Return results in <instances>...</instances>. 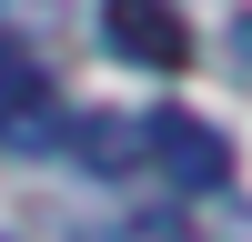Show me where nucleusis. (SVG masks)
<instances>
[{"label":"nucleus","mask_w":252,"mask_h":242,"mask_svg":"<svg viewBox=\"0 0 252 242\" xmlns=\"http://www.w3.org/2000/svg\"><path fill=\"white\" fill-rule=\"evenodd\" d=\"M141 161H152L161 182H182V192H222V182H232V141H222L212 121H192V111H152L141 121Z\"/></svg>","instance_id":"1"},{"label":"nucleus","mask_w":252,"mask_h":242,"mask_svg":"<svg viewBox=\"0 0 252 242\" xmlns=\"http://www.w3.org/2000/svg\"><path fill=\"white\" fill-rule=\"evenodd\" d=\"M31 141H61V101L31 40H0V151H31Z\"/></svg>","instance_id":"2"},{"label":"nucleus","mask_w":252,"mask_h":242,"mask_svg":"<svg viewBox=\"0 0 252 242\" xmlns=\"http://www.w3.org/2000/svg\"><path fill=\"white\" fill-rule=\"evenodd\" d=\"M61 141H71V161H81V172H131V161H141V121H111V111L61 121Z\"/></svg>","instance_id":"4"},{"label":"nucleus","mask_w":252,"mask_h":242,"mask_svg":"<svg viewBox=\"0 0 252 242\" xmlns=\"http://www.w3.org/2000/svg\"><path fill=\"white\" fill-rule=\"evenodd\" d=\"M121 242H192V222H172V212H141Z\"/></svg>","instance_id":"5"},{"label":"nucleus","mask_w":252,"mask_h":242,"mask_svg":"<svg viewBox=\"0 0 252 242\" xmlns=\"http://www.w3.org/2000/svg\"><path fill=\"white\" fill-rule=\"evenodd\" d=\"M101 40L121 60H141V71H182L192 60V30H182L172 0H101Z\"/></svg>","instance_id":"3"}]
</instances>
